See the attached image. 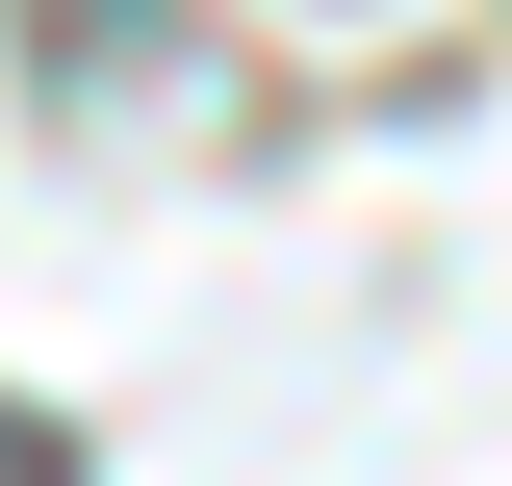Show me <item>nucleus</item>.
<instances>
[{
  "instance_id": "1",
  "label": "nucleus",
  "mask_w": 512,
  "mask_h": 486,
  "mask_svg": "<svg viewBox=\"0 0 512 486\" xmlns=\"http://www.w3.org/2000/svg\"><path fill=\"white\" fill-rule=\"evenodd\" d=\"M0 486H77V435H52V410H0Z\"/></svg>"
}]
</instances>
